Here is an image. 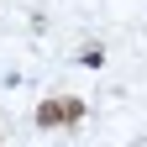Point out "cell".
<instances>
[{
  "label": "cell",
  "mask_w": 147,
  "mask_h": 147,
  "mask_svg": "<svg viewBox=\"0 0 147 147\" xmlns=\"http://www.w3.org/2000/svg\"><path fill=\"white\" fill-rule=\"evenodd\" d=\"M84 121V100H42L37 105V126H42V131H53V126H79Z\"/></svg>",
  "instance_id": "6da1fadb"
}]
</instances>
